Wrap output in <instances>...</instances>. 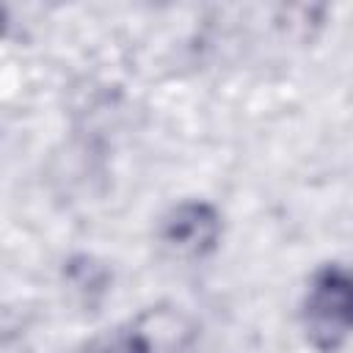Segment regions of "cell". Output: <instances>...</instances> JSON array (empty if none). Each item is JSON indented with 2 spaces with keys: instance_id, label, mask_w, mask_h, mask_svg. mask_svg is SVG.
Returning <instances> with one entry per match:
<instances>
[{
  "instance_id": "obj_1",
  "label": "cell",
  "mask_w": 353,
  "mask_h": 353,
  "mask_svg": "<svg viewBox=\"0 0 353 353\" xmlns=\"http://www.w3.org/2000/svg\"><path fill=\"white\" fill-rule=\"evenodd\" d=\"M301 323L312 347L334 353L353 334V270L342 265L320 268L306 287Z\"/></svg>"
},
{
  "instance_id": "obj_2",
  "label": "cell",
  "mask_w": 353,
  "mask_h": 353,
  "mask_svg": "<svg viewBox=\"0 0 353 353\" xmlns=\"http://www.w3.org/2000/svg\"><path fill=\"white\" fill-rule=\"evenodd\" d=\"M221 232V212L210 201L185 199L160 218L157 237L163 248L179 259H204L218 248Z\"/></svg>"
},
{
  "instance_id": "obj_3",
  "label": "cell",
  "mask_w": 353,
  "mask_h": 353,
  "mask_svg": "<svg viewBox=\"0 0 353 353\" xmlns=\"http://www.w3.org/2000/svg\"><path fill=\"white\" fill-rule=\"evenodd\" d=\"M188 323L168 309H149L99 336L85 353H160V350H179L188 339Z\"/></svg>"
}]
</instances>
